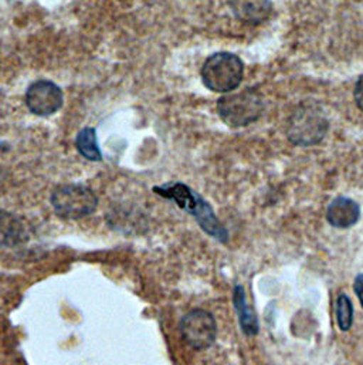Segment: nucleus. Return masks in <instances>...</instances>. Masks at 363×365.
<instances>
[{
  "label": "nucleus",
  "instance_id": "f8f14e48",
  "mask_svg": "<svg viewBox=\"0 0 363 365\" xmlns=\"http://www.w3.org/2000/svg\"><path fill=\"white\" fill-rule=\"evenodd\" d=\"M75 148L88 161H102V154L97 141V133L93 127H87L78 133L75 138Z\"/></svg>",
  "mask_w": 363,
  "mask_h": 365
},
{
  "label": "nucleus",
  "instance_id": "7ed1b4c3",
  "mask_svg": "<svg viewBox=\"0 0 363 365\" xmlns=\"http://www.w3.org/2000/svg\"><path fill=\"white\" fill-rule=\"evenodd\" d=\"M244 76V64L241 58L233 53H216L210 56L201 67L203 84L220 94L236 90Z\"/></svg>",
  "mask_w": 363,
  "mask_h": 365
},
{
  "label": "nucleus",
  "instance_id": "6e6552de",
  "mask_svg": "<svg viewBox=\"0 0 363 365\" xmlns=\"http://www.w3.org/2000/svg\"><path fill=\"white\" fill-rule=\"evenodd\" d=\"M361 219V206L351 197L338 196L327 209V220L337 229H349Z\"/></svg>",
  "mask_w": 363,
  "mask_h": 365
},
{
  "label": "nucleus",
  "instance_id": "2eb2a0df",
  "mask_svg": "<svg viewBox=\"0 0 363 365\" xmlns=\"http://www.w3.org/2000/svg\"><path fill=\"white\" fill-rule=\"evenodd\" d=\"M354 289H355V294L359 299V303L363 307V274H359L355 282H354Z\"/></svg>",
  "mask_w": 363,
  "mask_h": 365
},
{
  "label": "nucleus",
  "instance_id": "423d86ee",
  "mask_svg": "<svg viewBox=\"0 0 363 365\" xmlns=\"http://www.w3.org/2000/svg\"><path fill=\"white\" fill-rule=\"evenodd\" d=\"M183 340L194 350H206L211 347L217 337V324L206 310L196 309L183 316L181 320Z\"/></svg>",
  "mask_w": 363,
  "mask_h": 365
},
{
  "label": "nucleus",
  "instance_id": "39448f33",
  "mask_svg": "<svg viewBox=\"0 0 363 365\" xmlns=\"http://www.w3.org/2000/svg\"><path fill=\"white\" fill-rule=\"evenodd\" d=\"M51 205L57 216L63 219H81L97 209V195L84 185H60L51 193Z\"/></svg>",
  "mask_w": 363,
  "mask_h": 365
},
{
  "label": "nucleus",
  "instance_id": "ddd939ff",
  "mask_svg": "<svg viewBox=\"0 0 363 365\" xmlns=\"http://www.w3.org/2000/svg\"><path fill=\"white\" fill-rule=\"evenodd\" d=\"M335 317H337V324L341 331H349L352 324H354V304L351 299L341 293L337 297L335 303Z\"/></svg>",
  "mask_w": 363,
  "mask_h": 365
},
{
  "label": "nucleus",
  "instance_id": "9b49d317",
  "mask_svg": "<svg viewBox=\"0 0 363 365\" xmlns=\"http://www.w3.org/2000/svg\"><path fill=\"white\" fill-rule=\"evenodd\" d=\"M233 303H234V307H236L238 322H240V327H241L243 333L248 337L257 336L258 331H260L258 320H257V316L254 314V312L247 304L246 292H244L243 286H236L234 287Z\"/></svg>",
  "mask_w": 363,
  "mask_h": 365
},
{
  "label": "nucleus",
  "instance_id": "20e7f679",
  "mask_svg": "<svg viewBox=\"0 0 363 365\" xmlns=\"http://www.w3.org/2000/svg\"><path fill=\"white\" fill-rule=\"evenodd\" d=\"M264 111V101L256 88L219 98L217 113L223 123L231 128H241L257 121Z\"/></svg>",
  "mask_w": 363,
  "mask_h": 365
},
{
  "label": "nucleus",
  "instance_id": "f257e3e1",
  "mask_svg": "<svg viewBox=\"0 0 363 365\" xmlns=\"http://www.w3.org/2000/svg\"><path fill=\"white\" fill-rule=\"evenodd\" d=\"M154 192L165 199L174 200L179 207L196 217L200 227L221 243L228 242V232L221 225L211 206L191 187L182 182H169L155 186Z\"/></svg>",
  "mask_w": 363,
  "mask_h": 365
},
{
  "label": "nucleus",
  "instance_id": "0eeeda50",
  "mask_svg": "<svg viewBox=\"0 0 363 365\" xmlns=\"http://www.w3.org/2000/svg\"><path fill=\"white\" fill-rule=\"evenodd\" d=\"M64 103L61 88L50 80H37L31 83L26 91L27 108L38 117L56 114Z\"/></svg>",
  "mask_w": 363,
  "mask_h": 365
},
{
  "label": "nucleus",
  "instance_id": "4468645a",
  "mask_svg": "<svg viewBox=\"0 0 363 365\" xmlns=\"http://www.w3.org/2000/svg\"><path fill=\"white\" fill-rule=\"evenodd\" d=\"M354 97H355V103H357L358 108L363 113V76L359 77V80H358L357 84H355Z\"/></svg>",
  "mask_w": 363,
  "mask_h": 365
},
{
  "label": "nucleus",
  "instance_id": "f03ea898",
  "mask_svg": "<svg viewBox=\"0 0 363 365\" xmlns=\"http://www.w3.org/2000/svg\"><path fill=\"white\" fill-rule=\"evenodd\" d=\"M330 130V120L322 107L312 101H304L291 113L285 134L298 147H314L322 143Z\"/></svg>",
  "mask_w": 363,
  "mask_h": 365
},
{
  "label": "nucleus",
  "instance_id": "9d476101",
  "mask_svg": "<svg viewBox=\"0 0 363 365\" xmlns=\"http://www.w3.org/2000/svg\"><path fill=\"white\" fill-rule=\"evenodd\" d=\"M27 239L21 219L10 212L0 210V247H13Z\"/></svg>",
  "mask_w": 363,
  "mask_h": 365
},
{
  "label": "nucleus",
  "instance_id": "1a4fd4ad",
  "mask_svg": "<svg viewBox=\"0 0 363 365\" xmlns=\"http://www.w3.org/2000/svg\"><path fill=\"white\" fill-rule=\"evenodd\" d=\"M234 16L246 24H260L265 21L271 11V0H230Z\"/></svg>",
  "mask_w": 363,
  "mask_h": 365
}]
</instances>
